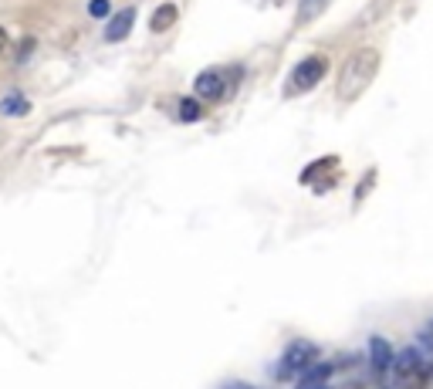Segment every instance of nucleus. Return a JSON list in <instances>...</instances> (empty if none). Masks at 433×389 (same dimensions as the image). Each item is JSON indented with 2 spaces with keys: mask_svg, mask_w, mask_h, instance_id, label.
<instances>
[{
  "mask_svg": "<svg viewBox=\"0 0 433 389\" xmlns=\"http://www.w3.org/2000/svg\"><path fill=\"white\" fill-rule=\"evenodd\" d=\"M325 71H328V62L318 58V54H311V58H305V62H298L294 64V71H291V78H288V95L315 88V85L322 81Z\"/></svg>",
  "mask_w": 433,
  "mask_h": 389,
  "instance_id": "2",
  "label": "nucleus"
},
{
  "mask_svg": "<svg viewBox=\"0 0 433 389\" xmlns=\"http://www.w3.org/2000/svg\"><path fill=\"white\" fill-rule=\"evenodd\" d=\"M275 4H281V0H275Z\"/></svg>",
  "mask_w": 433,
  "mask_h": 389,
  "instance_id": "17",
  "label": "nucleus"
},
{
  "mask_svg": "<svg viewBox=\"0 0 433 389\" xmlns=\"http://www.w3.org/2000/svg\"><path fill=\"white\" fill-rule=\"evenodd\" d=\"M193 88H197V98H207V102H216V98H224V92H227L220 71H203V75H197Z\"/></svg>",
  "mask_w": 433,
  "mask_h": 389,
  "instance_id": "4",
  "label": "nucleus"
},
{
  "mask_svg": "<svg viewBox=\"0 0 433 389\" xmlns=\"http://www.w3.org/2000/svg\"><path fill=\"white\" fill-rule=\"evenodd\" d=\"M369 362L376 373H386L389 366H393V349H389L386 339H372L369 342Z\"/></svg>",
  "mask_w": 433,
  "mask_h": 389,
  "instance_id": "6",
  "label": "nucleus"
},
{
  "mask_svg": "<svg viewBox=\"0 0 433 389\" xmlns=\"http://www.w3.org/2000/svg\"><path fill=\"white\" fill-rule=\"evenodd\" d=\"M176 14H180V11H176V4H163V7H156L149 28H153V31H166V28L176 24Z\"/></svg>",
  "mask_w": 433,
  "mask_h": 389,
  "instance_id": "8",
  "label": "nucleus"
},
{
  "mask_svg": "<svg viewBox=\"0 0 433 389\" xmlns=\"http://www.w3.org/2000/svg\"><path fill=\"white\" fill-rule=\"evenodd\" d=\"M315 356H318V349H315L311 342H291L288 349H284L281 362H278V376L281 379H291V376L305 373L311 362H315Z\"/></svg>",
  "mask_w": 433,
  "mask_h": 389,
  "instance_id": "3",
  "label": "nucleus"
},
{
  "mask_svg": "<svg viewBox=\"0 0 433 389\" xmlns=\"http://www.w3.org/2000/svg\"><path fill=\"white\" fill-rule=\"evenodd\" d=\"M132 24H136V11L132 7H125V11H119V14L108 21V28H105V41H125L129 37V31H132Z\"/></svg>",
  "mask_w": 433,
  "mask_h": 389,
  "instance_id": "5",
  "label": "nucleus"
},
{
  "mask_svg": "<svg viewBox=\"0 0 433 389\" xmlns=\"http://www.w3.org/2000/svg\"><path fill=\"white\" fill-rule=\"evenodd\" d=\"M11 45V41H7V31H4V28H0V51H4V47Z\"/></svg>",
  "mask_w": 433,
  "mask_h": 389,
  "instance_id": "15",
  "label": "nucleus"
},
{
  "mask_svg": "<svg viewBox=\"0 0 433 389\" xmlns=\"http://www.w3.org/2000/svg\"><path fill=\"white\" fill-rule=\"evenodd\" d=\"M31 112V102L21 92H7L0 98V115H28Z\"/></svg>",
  "mask_w": 433,
  "mask_h": 389,
  "instance_id": "7",
  "label": "nucleus"
},
{
  "mask_svg": "<svg viewBox=\"0 0 433 389\" xmlns=\"http://www.w3.org/2000/svg\"><path fill=\"white\" fill-rule=\"evenodd\" d=\"M332 376V366H325V362H311L308 373H301V383L298 386H318L322 379H328Z\"/></svg>",
  "mask_w": 433,
  "mask_h": 389,
  "instance_id": "9",
  "label": "nucleus"
},
{
  "mask_svg": "<svg viewBox=\"0 0 433 389\" xmlns=\"http://www.w3.org/2000/svg\"><path fill=\"white\" fill-rule=\"evenodd\" d=\"M220 389H254L250 383H241V379H233V383H224Z\"/></svg>",
  "mask_w": 433,
  "mask_h": 389,
  "instance_id": "14",
  "label": "nucleus"
},
{
  "mask_svg": "<svg viewBox=\"0 0 433 389\" xmlns=\"http://www.w3.org/2000/svg\"><path fill=\"white\" fill-rule=\"evenodd\" d=\"M88 14H92V17H105L108 14V0H92V4H88Z\"/></svg>",
  "mask_w": 433,
  "mask_h": 389,
  "instance_id": "13",
  "label": "nucleus"
},
{
  "mask_svg": "<svg viewBox=\"0 0 433 389\" xmlns=\"http://www.w3.org/2000/svg\"><path fill=\"white\" fill-rule=\"evenodd\" d=\"M379 64H383V54L376 47H359V51H352L339 71L335 95H339L342 102H356L359 95L372 85V78L379 75Z\"/></svg>",
  "mask_w": 433,
  "mask_h": 389,
  "instance_id": "1",
  "label": "nucleus"
},
{
  "mask_svg": "<svg viewBox=\"0 0 433 389\" xmlns=\"http://www.w3.org/2000/svg\"><path fill=\"white\" fill-rule=\"evenodd\" d=\"M332 0H298V21H315Z\"/></svg>",
  "mask_w": 433,
  "mask_h": 389,
  "instance_id": "10",
  "label": "nucleus"
},
{
  "mask_svg": "<svg viewBox=\"0 0 433 389\" xmlns=\"http://www.w3.org/2000/svg\"><path fill=\"white\" fill-rule=\"evenodd\" d=\"M197 115H200V102H197V98H183V105H180V119L193 122Z\"/></svg>",
  "mask_w": 433,
  "mask_h": 389,
  "instance_id": "12",
  "label": "nucleus"
},
{
  "mask_svg": "<svg viewBox=\"0 0 433 389\" xmlns=\"http://www.w3.org/2000/svg\"><path fill=\"white\" fill-rule=\"evenodd\" d=\"M298 389H325V383H318V386H298Z\"/></svg>",
  "mask_w": 433,
  "mask_h": 389,
  "instance_id": "16",
  "label": "nucleus"
},
{
  "mask_svg": "<svg viewBox=\"0 0 433 389\" xmlns=\"http://www.w3.org/2000/svg\"><path fill=\"white\" fill-rule=\"evenodd\" d=\"M420 366V352L417 349H406L400 359H396V369H400V376H406V373H413Z\"/></svg>",
  "mask_w": 433,
  "mask_h": 389,
  "instance_id": "11",
  "label": "nucleus"
}]
</instances>
